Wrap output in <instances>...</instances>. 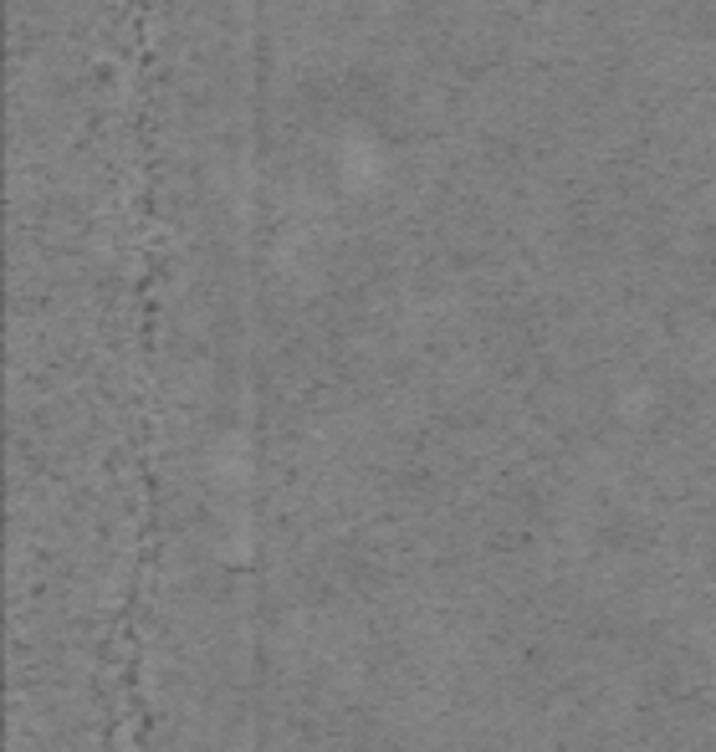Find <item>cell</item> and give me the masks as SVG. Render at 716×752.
<instances>
[{"instance_id": "6da1fadb", "label": "cell", "mask_w": 716, "mask_h": 752, "mask_svg": "<svg viewBox=\"0 0 716 752\" xmlns=\"http://www.w3.org/2000/svg\"><path fill=\"white\" fill-rule=\"evenodd\" d=\"M236 752H251V727L241 732V747H236Z\"/></svg>"}]
</instances>
